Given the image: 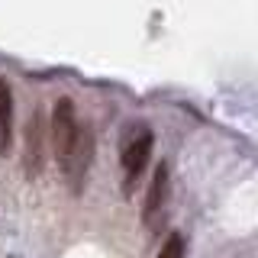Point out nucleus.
<instances>
[{
  "mask_svg": "<svg viewBox=\"0 0 258 258\" xmlns=\"http://www.w3.org/2000/svg\"><path fill=\"white\" fill-rule=\"evenodd\" d=\"M165 200H168V165H158L155 177H152V187H149V194H145V213H142L145 226L158 223L161 210H165Z\"/></svg>",
  "mask_w": 258,
  "mask_h": 258,
  "instance_id": "39448f33",
  "label": "nucleus"
},
{
  "mask_svg": "<svg viewBox=\"0 0 258 258\" xmlns=\"http://www.w3.org/2000/svg\"><path fill=\"white\" fill-rule=\"evenodd\" d=\"M78 129H81V123L75 119V103H71L68 97H61V100L55 103V113H52V145H55L58 165H64V161L71 158V152H75Z\"/></svg>",
  "mask_w": 258,
  "mask_h": 258,
  "instance_id": "f257e3e1",
  "label": "nucleus"
},
{
  "mask_svg": "<svg viewBox=\"0 0 258 258\" xmlns=\"http://www.w3.org/2000/svg\"><path fill=\"white\" fill-rule=\"evenodd\" d=\"M149 155H152V133L142 129L139 136H133V142H126L123 149V177H126V194L136 187L142 168L149 165Z\"/></svg>",
  "mask_w": 258,
  "mask_h": 258,
  "instance_id": "f03ea898",
  "label": "nucleus"
},
{
  "mask_svg": "<svg viewBox=\"0 0 258 258\" xmlns=\"http://www.w3.org/2000/svg\"><path fill=\"white\" fill-rule=\"evenodd\" d=\"M13 149V94L10 84L0 78V155H10Z\"/></svg>",
  "mask_w": 258,
  "mask_h": 258,
  "instance_id": "423d86ee",
  "label": "nucleus"
},
{
  "mask_svg": "<svg viewBox=\"0 0 258 258\" xmlns=\"http://www.w3.org/2000/svg\"><path fill=\"white\" fill-rule=\"evenodd\" d=\"M91 155H94V139H91V129L81 126L78 129V142H75V152L71 158L64 161V174L71 181V190H81L84 187V174H87V165H91Z\"/></svg>",
  "mask_w": 258,
  "mask_h": 258,
  "instance_id": "7ed1b4c3",
  "label": "nucleus"
},
{
  "mask_svg": "<svg viewBox=\"0 0 258 258\" xmlns=\"http://www.w3.org/2000/svg\"><path fill=\"white\" fill-rule=\"evenodd\" d=\"M42 113H32V119L26 123V142H23V168L29 177H39L45 165V145H42Z\"/></svg>",
  "mask_w": 258,
  "mask_h": 258,
  "instance_id": "20e7f679",
  "label": "nucleus"
},
{
  "mask_svg": "<svg viewBox=\"0 0 258 258\" xmlns=\"http://www.w3.org/2000/svg\"><path fill=\"white\" fill-rule=\"evenodd\" d=\"M184 255V239L181 236H171L165 242V248H161V255L158 258H181Z\"/></svg>",
  "mask_w": 258,
  "mask_h": 258,
  "instance_id": "0eeeda50",
  "label": "nucleus"
}]
</instances>
